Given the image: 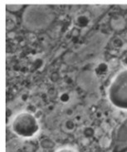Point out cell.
Masks as SVG:
<instances>
[{"instance_id": "obj_2", "label": "cell", "mask_w": 127, "mask_h": 152, "mask_svg": "<svg viewBox=\"0 0 127 152\" xmlns=\"http://www.w3.org/2000/svg\"><path fill=\"white\" fill-rule=\"evenodd\" d=\"M53 17L51 10L45 6H31L24 12V24L31 29H41L47 27Z\"/></svg>"}, {"instance_id": "obj_9", "label": "cell", "mask_w": 127, "mask_h": 152, "mask_svg": "<svg viewBox=\"0 0 127 152\" xmlns=\"http://www.w3.org/2000/svg\"><path fill=\"white\" fill-rule=\"evenodd\" d=\"M21 8H22V5H18V4H8V5H7V8L10 11H12V12L18 11Z\"/></svg>"}, {"instance_id": "obj_1", "label": "cell", "mask_w": 127, "mask_h": 152, "mask_svg": "<svg viewBox=\"0 0 127 152\" xmlns=\"http://www.w3.org/2000/svg\"><path fill=\"white\" fill-rule=\"evenodd\" d=\"M108 97L115 107L127 110V69L115 76L108 90Z\"/></svg>"}, {"instance_id": "obj_6", "label": "cell", "mask_w": 127, "mask_h": 152, "mask_svg": "<svg viewBox=\"0 0 127 152\" xmlns=\"http://www.w3.org/2000/svg\"><path fill=\"white\" fill-rule=\"evenodd\" d=\"M76 127V125L75 122L72 120H66V121H64L63 123V128H64V131L66 132H73Z\"/></svg>"}, {"instance_id": "obj_7", "label": "cell", "mask_w": 127, "mask_h": 152, "mask_svg": "<svg viewBox=\"0 0 127 152\" xmlns=\"http://www.w3.org/2000/svg\"><path fill=\"white\" fill-rule=\"evenodd\" d=\"M84 136H86V137H92V136H94L95 134V132L94 130H93V128L91 127H86L84 129Z\"/></svg>"}, {"instance_id": "obj_10", "label": "cell", "mask_w": 127, "mask_h": 152, "mask_svg": "<svg viewBox=\"0 0 127 152\" xmlns=\"http://www.w3.org/2000/svg\"><path fill=\"white\" fill-rule=\"evenodd\" d=\"M60 100H61V102H62L63 103H66L68 101L70 100V96L68 93H62L61 96H60Z\"/></svg>"}, {"instance_id": "obj_12", "label": "cell", "mask_w": 127, "mask_h": 152, "mask_svg": "<svg viewBox=\"0 0 127 152\" xmlns=\"http://www.w3.org/2000/svg\"><path fill=\"white\" fill-rule=\"evenodd\" d=\"M57 152H77V151H75L74 150H72V149L64 148V149H61V150H59V151Z\"/></svg>"}, {"instance_id": "obj_11", "label": "cell", "mask_w": 127, "mask_h": 152, "mask_svg": "<svg viewBox=\"0 0 127 152\" xmlns=\"http://www.w3.org/2000/svg\"><path fill=\"white\" fill-rule=\"evenodd\" d=\"M58 79H59V74H58V72H53V73H52V75H51V80H52L53 82H57V81H58Z\"/></svg>"}, {"instance_id": "obj_13", "label": "cell", "mask_w": 127, "mask_h": 152, "mask_svg": "<svg viewBox=\"0 0 127 152\" xmlns=\"http://www.w3.org/2000/svg\"><path fill=\"white\" fill-rule=\"evenodd\" d=\"M123 63L126 66H127V53L126 54V56L123 58Z\"/></svg>"}, {"instance_id": "obj_4", "label": "cell", "mask_w": 127, "mask_h": 152, "mask_svg": "<svg viewBox=\"0 0 127 152\" xmlns=\"http://www.w3.org/2000/svg\"><path fill=\"white\" fill-rule=\"evenodd\" d=\"M108 66L107 63L105 62H101L100 64H98V66L96 67V74L99 76V77H102L104 75H106L108 72Z\"/></svg>"}, {"instance_id": "obj_8", "label": "cell", "mask_w": 127, "mask_h": 152, "mask_svg": "<svg viewBox=\"0 0 127 152\" xmlns=\"http://www.w3.org/2000/svg\"><path fill=\"white\" fill-rule=\"evenodd\" d=\"M42 145L43 148H51L54 145L53 141L49 140V139H45V140L42 141Z\"/></svg>"}, {"instance_id": "obj_5", "label": "cell", "mask_w": 127, "mask_h": 152, "mask_svg": "<svg viewBox=\"0 0 127 152\" xmlns=\"http://www.w3.org/2000/svg\"><path fill=\"white\" fill-rule=\"evenodd\" d=\"M90 19L86 15H80L76 18V24L80 28H85L89 24Z\"/></svg>"}, {"instance_id": "obj_3", "label": "cell", "mask_w": 127, "mask_h": 152, "mask_svg": "<svg viewBox=\"0 0 127 152\" xmlns=\"http://www.w3.org/2000/svg\"><path fill=\"white\" fill-rule=\"evenodd\" d=\"M39 130L37 119L32 113L23 112L17 115L12 122V131L21 137L29 138L33 136Z\"/></svg>"}]
</instances>
